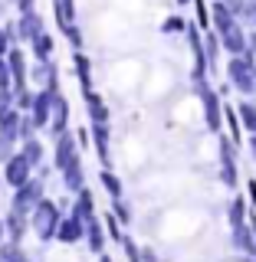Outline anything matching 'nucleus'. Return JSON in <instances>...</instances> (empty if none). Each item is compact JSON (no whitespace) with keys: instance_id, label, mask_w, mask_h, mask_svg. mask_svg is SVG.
Masks as SVG:
<instances>
[{"instance_id":"f257e3e1","label":"nucleus","mask_w":256,"mask_h":262,"mask_svg":"<svg viewBox=\"0 0 256 262\" xmlns=\"http://www.w3.org/2000/svg\"><path fill=\"white\" fill-rule=\"evenodd\" d=\"M237 246H240L243 252H253V249H256V246H253V236H250V229H243V226L237 229Z\"/></svg>"},{"instance_id":"f03ea898","label":"nucleus","mask_w":256,"mask_h":262,"mask_svg":"<svg viewBox=\"0 0 256 262\" xmlns=\"http://www.w3.org/2000/svg\"><path fill=\"white\" fill-rule=\"evenodd\" d=\"M240 216H243V203H233V223H240Z\"/></svg>"}]
</instances>
